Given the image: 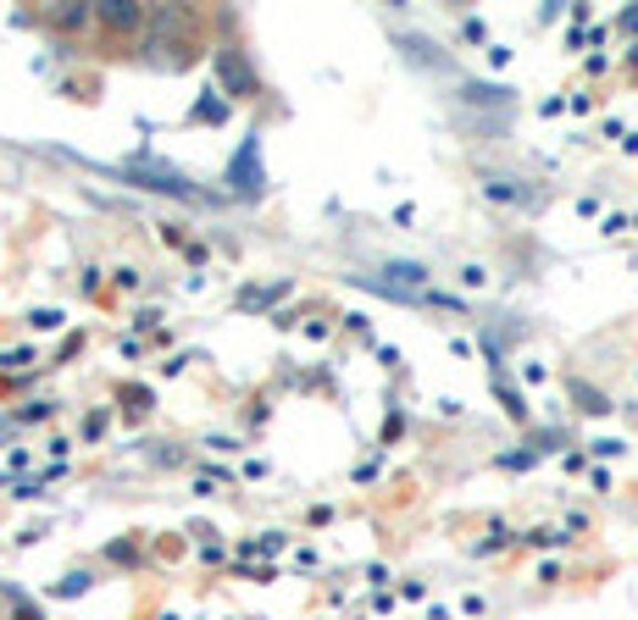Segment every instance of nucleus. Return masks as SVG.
I'll use <instances>...</instances> for the list:
<instances>
[{"mask_svg":"<svg viewBox=\"0 0 638 620\" xmlns=\"http://www.w3.org/2000/svg\"><path fill=\"white\" fill-rule=\"evenodd\" d=\"M621 29H638V12H627V18H621Z\"/></svg>","mask_w":638,"mask_h":620,"instance_id":"obj_8","label":"nucleus"},{"mask_svg":"<svg viewBox=\"0 0 638 620\" xmlns=\"http://www.w3.org/2000/svg\"><path fill=\"white\" fill-rule=\"evenodd\" d=\"M483 195H489V200H516V206H527V200H533V195H527V189H516L511 178H489V183H483Z\"/></svg>","mask_w":638,"mask_h":620,"instance_id":"obj_5","label":"nucleus"},{"mask_svg":"<svg viewBox=\"0 0 638 620\" xmlns=\"http://www.w3.org/2000/svg\"><path fill=\"white\" fill-rule=\"evenodd\" d=\"M123 178H145V189H161V195H178V200H200L178 172H167V167H145V161H134V167H123Z\"/></svg>","mask_w":638,"mask_h":620,"instance_id":"obj_1","label":"nucleus"},{"mask_svg":"<svg viewBox=\"0 0 638 620\" xmlns=\"http://www.w3.org/2000/svg\"><path fill=\"white\" fill-rule=\"evenodd\" d=\"M217 73L228 78V90H233V95H250V90H255V78L244 73V62H239V51H217Z\"/></svg>","mask_w":638,"mask_h":620,"instance_id":"obj_3","label":"nucleus"},{"mask_svg":"<svg viewBox=\"0 0 638 620\" xmlns=\"http://www.w3.org/2000/svg\"><path fill=\"white\" fill-rule=\"evenodd\" d=\"M195 117H200V123H206V117H211V123H222V117H228V106H222V101H200V106H195Z\"/></svg>","mask_w":638,"mask_h":620,"instance_id":"obj_6","label":"nucleus"},{"mask_svg":"<svg viewBox=\"0 0 638 620\" xmlns=\"http://www.w3.org/2000/svg\"><path fill=\"white\" fill-rule=\"evenodd\" d=\"M228 183L239 189V195H250V189H261V150H255V139L233 156V172H228Z\"/></svg>","mask_w":638,"mask_h":620,"instance_id":"obj_2","label":"nucleus"},{"mask_svg":"<svg viewBox=\"0 0 638 620\" xmlns=\"http://www.w3.org/2000/svg\"><path fill=\"white\" fill-rule=\"evenodd\" d=\"M101 18H106L112 29H134V23H139V7H134V0H106Z\"/></svg>","mask_w":638,"mask_h":620,"instance_id":"obj_4","label":"nucleus"},{"mask_svg":"<svg viewBox=\"0 0 638 620\" xmlns=\"http://www.w3.org/2000/svg\"><path fill=\"white\" fill-rule=\"evenodd\" d=\"M577 393H583V410H594V416H605V410H610V404H605L594 388H577Z\"/></svg>","mask_w":638,"mask_h":620,"instance_id":"obj_7","label":"nucleus"}]
</instances>
